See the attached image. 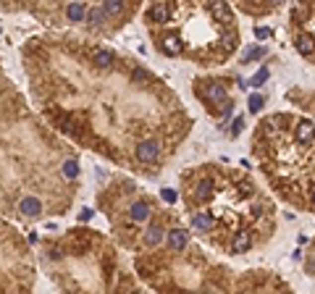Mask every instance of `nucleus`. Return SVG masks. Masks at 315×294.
<instances>
[{
  "instance_id": "393cba45",
  "label": "nucleus",
  "mask_w": 315,
  "mask_h": 294,
  "mask_svg": "<svg viewBox=\"0 0 315 294\" xmlns=\"http://www.w3.org/2000/svg\"><path fill=\"white\" fill-rule=\"evenodd\" d=\"M242 129H244V118H234V121H231V134H239V132H242Z\"/></svg>"
},
{
  "instance_id": "f8f14e48",
  "label": "nucleus",
  "mask_w": 315,
  "mask_h": 294,
  "mask_svg": "<svg viewBox=\"0 0 315 294\" xmlns=\"http://www.w3.org/2000/svg\"><path fill=\"white\" fill-rule=\"evenodd\" d=\"M163 236H165V234H163V228L155 223V226H150V228L145 231V244H147V247H158V244L163 242Z\"/></svg>"
},
{
  "instance_id": "f257e3e1",
  "label": "nucleus",
  "mask_w": 315,
  "mask_h": 294,
  "mask_svg": "<svg viewBox=\"0 0 315 294\" xmlns=\"http://www.w3.org/2000/svg\"><path fill=\"white\" fill-rule=\"evenodd\" d=\"M158 155H160V145L153 142V140H145L137 145V158H140L142 163H155Z\"/></svg>"
},
{
  "instance_id": "20e7f679",
  "label": "nucleus",
  "mask_w": 315,
  "mask_h": 294,
  "mask_svg": "<svg viewBox=\"0 0 315 294\" xmlns=\"http://www.w3.org/2000/svg\"><path fill=\"white\" fill-rule=\"evenodd\" d=\"M202 97H205L208 103H221V100H226V89H224V84L210 81V84L202 87Z\"/></svg>"
},
{
  "instance_id": "aec40b11",
  "label": "nucleus",
  "mask_w": 315,
  "mask_h": 294,
  "mask_svg": "<svg viewBox=\"0 0 315 294\" xmlns=\"http://www.w3.org/2000/svg\"><path fill=\"white\" fill-rule=\"evenodd\" d=\"M132 79L140 81V84H150V81H153V76H150L145 69H134V71H132Z\"/></svg>"
},
{
  "instance_id": "4468645a",
  "label": "nucleus",
  "mask_w": 315,
  "mask_h": 294,
  "mask_svg": "<svg viewBox=\"0 0 315 294\" xmlns=\"http://www.w3.org/2000/svg\"><path fill=\"white\" fill-rule=\"evenodd\" d=\"M150 18L158 24H165V21H171V8L165 5V3H158L153 11H150Z\"/></svg>"
},
{
  "instance_id": "b1692460",
  "label": "nucleus",
  "mask_w": 315,
  "mask_h": 294,
  "mask_svg": "<svg viewBox=\"0 0 315 294\" xmlns=\"http://www.w3.org/2000/svg\"><path fill=\"white\" fill-rule=\"evenodd\" d=\"M260 108H263V97L252 95V97H249V110H252V113H260Z\"/></svg>"
},
{
  "instance_id": "423d86ee",
  "label": "nucleus",
  "mask_w": 315,
  "mask_h": 294,
  "mask_svg": "<svg viewBox=\"0 0 315 294\" xmlns=\"http://www.w3.org/2000/svg\"><path fill=\"white\" fill-rule=\"evenodd\" d=\"M187 242H189L187 228H171V234H168V247L171 250H184Z\"/></svg>"
},
{
  "instance_id": "1a4fd4ad",
  "label": "nucleus",
  "mask_w": 315,
  "mask_h": 294,
  "mask_svg": "<svg viewBox=\"0 0 315 294\" xmlns=\"http://www.w3.org/2000/svg\"><path fill=\"white\" fill-rule=\"evenodd\" d=\"M249 244H252V236H249V231H239L234 239H231V252H247Z\"/></svg>"
},
{
  "instance_id": "6ab92c4d",
  "label": "nucleus",
  "mask_w": 315,
  "mask_h": 294,
  "mask_svg": "<svg viewBox=\"0 0 315 294\" xmlns=\"http://www.w3.org/2000/svg\"><path fill=\"white\" fill-rule=\"evenodd\" d=\"M257 58H263V48H247L244 55H242V63H252Z\"/></svg>"
},
{
  "instance_id": "39448f33",
  "label": "nucleus",
  "mask_w": 315,
  "mask_h": 294,
  "mask_svg": "<svg viewBox=\"0 0 315 294\" xmlns=\"http://www.w3.org/2000/svg\"><path fill=\"white\" fill-rule=\"evenodd\" d=\"M18 208H21V213L26 218H40V213H42V202L37 200V197H24Z\"/></svg>"
},
{
  "instance_id": "412c9836",
  "label": "nucleus",
  "mask_w": 315,
  "mask_h": 294,
  "mask_svg": "<svg viewBox=\"0 0 315 294\" xmlns=\"http://www.w3.org/2000/svg\"><path fill=\"white\" fill-rule=\"evenodd\" d=\"M105 16H108L105 8H92V11H89V21H92V24H103Z\"/></svg>"
},
{
  "instance_id": "dca6fc26",
  "label": "nucleus",
  "mask_w": 315,
  "mask_h": 294,
  "mask_svg": "<svg viewBox=\"0 0 315 294\" xmlns=\"http://www.w3.org/2000/svg\"><path fill=\"white\" fill-rule=\"evenodd\" d=\"M113 61H116V55L110 53V50H105V48L95 50V66H100V69H110V66H113Z\"/></svg>"
},
{
  "instance_id": "bb28decb",
  "label": "nucleus",
  "mask_w": 315,
  "mask_h": 294,
  "mask_svg": "<svg viewBox=\"0 0 315 294\" xmlns=\"http://www.w3.org/2000/svg\"><path fill=\"white\" fill-rule=\"evenodd\" d=\"M160 197H163L165 202H176V192H173V189H163Z\"/></svg>"
},
{
  "instance_id": "2eb2a0df",
  "label": "nucleus",
  "mask_w": 315,
  "mask_h": 294,
  "mask_svg": "<svg viewBox=\"0 0 315 294\" xmlns=\"http://www.w3.org/2000/svg\"><path fill=\"white\" fill-rule=\"evenodd\" d=\"M236 40H239L236 32H234V29H229L224 37H221V53H224V55L234 53V50H236Z\"/></svg>"
},
{
  "instance_id": "f3484780",
  "label": "nucleus",
  "mask_w": 315,
  "mask_h": 294,
  "mask_svg": "<svg viewBox=\"0 0 315 294\" xmlns=\"http://www.w3.org/2000/svg\"><path fill=\"white\" fill-rule=\"evenodd\" d=\"M66 16L71 18V21H81V18H84V5H81V3H71L66 8Z\"/></svg>"
},
{
  "instance_id": "f03ea898",
  "label": "nucleus",
  "mask_w": 315,
  "mask_h": 294,
  "mask_svg": "<svg viewBox=\"0 0 315 294\" xmlns=\"http://www.w3.org/2000/svg\"><path fill=\"white\" fill-rule=\"evenodd\" d=\"M208 8H210L213 18H218V21H224V24H231V18H234L231 8L224 3V0H208Z\"/></svg>"
},
{
  "instance_id": "6e6552de",
  "label": "nucleus",
  "mask_w": 315,
  "mask_h": 294,
  "mask_svg": "<svg viewBox=\"0 0 315 294\" xmlns=\"http://www.w3.org/2000/svg\"><path fill=\"white\" fill-rule=\"evenodd\" d=\"M210 197H213V181L210 179H200L197 184H194V200L208 202Z\"/></svg>"
},
{
  "instance_id": "9d476101",
  "label": "nucleus",
  "mask_w": 315,
  "mask_h": 294,
  "mask_svg": "<svg viewBox=\"0 0 315 294\" xmlns=\"http://www.w3.org/2000/svg\"><path fill=\"white\" fill-rule=\"evenodd\" d=\"M294 45H297V50L302 55H315V37L313 34H297Z\"/></svg>"
},
{
  "instance_id": "cd10ccee",
  "label": "nucleus",
  "mask_w": 315,
  "mask_h": 294,
  "mask_svg": "<svg viewBox=\"0 0 315 294\" xmlns=\"http://www.w3.org/2000/svg\"><path fill=\"white\" fill-rule=\"evenodd\" d=\"M310 200H313V205H315V187H313V192H310Z\"/></svg>"
},
{
  "instance_id": "ddd939ff",
  "label": "nucleus",
  "mask_w": 315,
  "mask_h": 294,
  "mask_svg": "<svg viewBox=\"0 0 315 294\" xmlns=\"http://www.w3.org/2000/svg\"><path fill=\"white\" fill-rule=\"evenodd\" d=\"M194 228L197 231H210V228H216V218H213L210 213H200V216H194Z\"/></svg>"
},
{
  "instance_id": "a878e982",
  "label": "nucleus",
  "mask_w": 315,
  "mask_h": 294,
  "mask_svg": "<svg viewBox=\"0 0 315 294\" xmlns=\"http://www.w3.org/2000/svg\"><path fill=\"white\" fill-rule=\"evenodd\" d=\"M255 34L260 37V40H268V37H271V29H268V26H255Z\"/></svg>"
},
{
  "instance_id": "7ed1b4c3",
  "label": "nucleus",
  "mask_w": 315,
  "mask_h": 294,
  "mask_svg": "<svg viewBox=\"0 0 315 294\" xmlns=\"http://www.w3.org/2000/svg\"><path fill=\"white\" fill-rule=\"evenodd\" d=\"M294 137H297L300 145H310V142L315 140V124H313V121H300Z\"/></svg>"
},
{
  "instance_id": "9b49d317",
  "label": "nucleus",
  "mask_w": 315,
  "mask_h": 294,
  "mask_svg": "<svg viewBox=\"0 0 315 294\" xmlns=\"http://www.w3.org/2000/svg\"><path fill=\"white\" fill-rule=\"evenodd\" d=\"M129 216H132V220H137V223H142V220L150 218V205H147V202H134V205L129 208Z\"/></svg>"
},
{
  "instance_id": "a211bd4d",
  "label": "nucleus",
  "mask_w": 315,
  "mask_h": 294,
  "mask_svg": "<svg viewBox=\"0 0 315 294\" xmlns=\"http://www.w3.org/2000/svg\"><path fill=\"white\" fill-rule=\"evenodd\" d=\"M124 11V0H105V13L108 16H118Z\"/></svg>"
},
{
  "instance_id": "0eeeda50",
  "label": "nucleus",
  "mask_w": 315,
  "mask_h": 294,
  "mask_svg": "<svg viewBox=\"0 0 315 294\" xmlns=\"http://www.w3.org/2000/svg\"><path fill=\"white\" fill-rule=\"evenodd\" d=\"M160 48H163L165 55H179L184 50V45H181V40L176 34H165L163 40H160Z\"/></svg>"
},
{
  "instance_id": "4be33fe9",
  "label": "nucleus",
  "mask_w": 315,
  "mask_h": 294,
  "mask_svg": "<svg viewBox=\"0 0 315 294\" xmlns=\"http://www.w3.org/2000/svg\"><path fill=\"white\" fill-rule=\"evenodd\" d=\"M63 173H66L69 179H74V176H77V173H79V165H77V160H66V163H63Z\"/></svg>"
},
{
  "instance_id": "c85d7f7f",
  "label": "nucleus",
  "mask_w": 315,
  "mask_h": 294,
  "mask_svg": "<svg viewBox=\"0 0 315 294\" xmlns=\"http://www.w3.org/2000/svg\"><path fill=\"white\" fill-rule=\"evenodd\" d=\"M271 3H273V5H279V3H281V0H271Z\"/></svg>"
},
{
  "instance_id": "5701e85b",
  "label": "nucleus",
  "mask_w": 315,
  "mask_h": 294,
  "mask_svg": "<svg viewBox=\"0 0 315 294\" xmlns=\"http://www.w3.org/2000/svg\"><path fill=\"white\" fill-rule=\"evenodd\" d=\"M265 79H268V69H260V71H257L255 76H252V79H249V84H252V87H260Z\"/></svg>"
}]
</instances>
